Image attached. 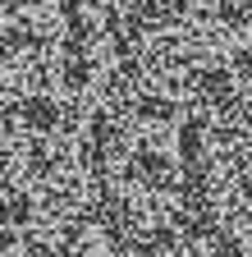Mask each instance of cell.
Segmentation results:
<instances>
[{"label": "cell", "instance_id": "obj_1", "mask_svg": "<svg viewBox=\"0 0 252 257\" xmlns=\"http://www.w3.org/2000/svg\"><path fill=\"white\" fill-rule=\"evenodd\" d=\"M19 110H23V124L33 128V134H51V128H60V106L51 101V96H28Z\"/></svg>", "mask_w": 252, "mask_h": 257}]
</instances>
